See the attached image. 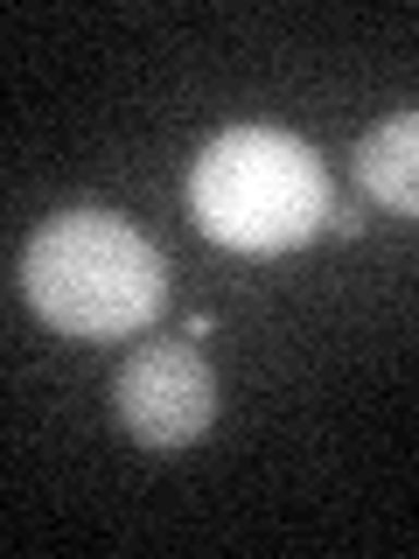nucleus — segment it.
Segmentation results:
<instances>
[{
  "label": "nucleus",
  "instance_id": "f257e3e1",
  "mask_svg": "<svg viewBox=\"0 0 419 559\" xmlns=\"http://www.w3.org/2000/svg\"><path fill=\"white\" fill-rule=\"evenodd\" d=\"M22 294L63 336L119 343L161 314L168 259L119 210H57L22 245Z\"/></svg>",
  "mask_w": 419,
  "mask_h": 559
},
{
  "label": "nucleus",
  "instance_id": "39448f33",
  "mask_svg": "<svg viewBox=\"0 0 419 559\" xmlns=\"http://www.w3.org/2000/svg\"><path fill=\"white\" fill-rule=\"evenodd\" d=\"M328 231L357 238V231H363V210H349V203H336V210H328Z\"/></svg>",
  "mask_w": 419,
  "mask_h": 559
},
{
  "label": "nucleus",
  "instance_id": "7ed1b4c3",
  "mask_svg": "<svg viewBox=\"0 0 419 559\" xmlns=\"http://www.w3.org/2000/svg\"><path fill=\"white\" fill-rule=\"evenodd\" d=\"M119 419L140 448H189L210 433L217 419V378L196 357V343H140L127 364H119Z\"/></svg>",
  "mask_w": 419,
  "mask_h": 559
},
{
  "label": "nucleus",
  "instance_id": "20e7f679",
  "mask_svg": "<svg viewBox=\"0 0 419 559\" xmlns=\"http://www.w3.org/2000/svg\"><path fill=\"white\" fill-rule=\"evenodd\" d=\"M357 182L371 203L398 210V217H419V105L392 112L384 127L357 140Z\"/></svg>",
  "mask_w": 419,
  "mask_h": 559
},
{
  "label": "nucleus",
  "instance_id": "f03ea898",
  "mask_svg": "<svg viewBox=\"0 0 419 559\" xmlns=\"http://www.w3.org/2000/svg\"><path fill=\"white\" fill-rule=\"evenodd\" d=\"M336 189L301 133L231 127L189 168V217L224 252H294L328 224Z\"/></svg>",
  "mask_w": 419,
  "mask_h": 559
}]
</instances>
